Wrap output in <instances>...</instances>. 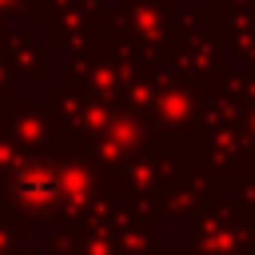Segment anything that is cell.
<instances>
[{
  "label": "cell",
  "instance_id": "cell-1",
  "mask_svg": "<svg viewBox=\"0 0 255 255\" xmlns=\"http://www.w3.org/2000/svg\"><path fill=\"white\" fill-rule=\"evenodd\" d=\"M12 191H16L24 203L44 207V203H56V199H60V175L48 171V167H24V171L16 175V183H12Z\"/></svg>",
  "mask_w": 255,
  "mask_h": 255
}]
</instances>
